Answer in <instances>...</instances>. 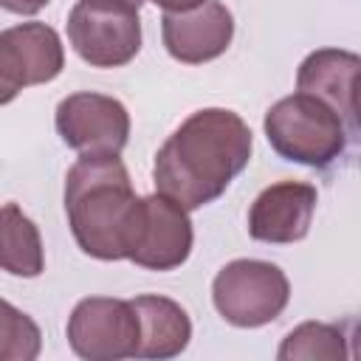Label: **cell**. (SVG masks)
Returning a JSON list of instances; mask_svg holds the SVG:
<instances>
[{
    "label": "cell",
    "instance_id": "cell-3",
    "mask_svg": "<svg viewBox=\"0 0 361 361\" xmlns=\"http://www.w3.org/2000/svg\"><path fill=\"white\" fill-rule=\"evenodd\" d=\"M265 135L282 158L307 166H327L347 144L341 116L302 90L279 99L265 113Z\"/></svg>",
    "mask_w": 361,
    "mask_h": 361
},
{
    "label": "cell",
    "instance_id": "cell-11",
    "mask_svg": "<svg viewBox=\"0 0 361 361\" xmlns=\"http://www.w3.org/2000/svg\"><path fill=\"white\" fill-rule=\"evenodd\" d=\"M316 189L299 180H279L271 183L257 195L248 212V234L262 243H296L307 234L313 209H316Z\"/></svg>",
    "mask_w": 361,
    "mask_h": 361
},
{
    "label": "cell",
    "instance_id": "cell-17",
    "mask_svg": "<svg viewBox=\"0 0 361 361\" xmlns=\"http://www.w3.org/2000/svg\"><path fill=\"white\" fill-rule=\"evenodd\" d=\"M48 0H0V6L11 14H37Z\"/></svg>",
    "mask_w": 361,
    "mask_h": 361
},
{
    "label": "cell",
    "instance_id": "cell-20",
    "mask_svg": "<svg viewBox=\"0 0 361 361\" xmlns=\"http://www.w3.org/2000/svg\"><path fill=\"white\" fill-rule=\"evenodd\" d=\"M355 358H361V327H358V333H355Z\"/></svg>",
    "mask_w": 361,
    "mask_h": 361
},
{
    "label": "cell",
    "instance_id": "cell-13",
    "mask_svg": "<svg viewBox=\"0 0 361 361\" xmlns=\"http://www.w3.org/2000/svg\"><path fill=\"white\" fill-rule=\"evenodd\" d=\"M361 68V56L338 48H322L305 56L296 73V87L327 102L338 116H350V87Z\"/></svg>",
    "mask_w": 361,
    "mask_h": 361
},
{
    "label": "cell",
    "instance_id": "cell-12",
    "mask_svg": "<svg viewBox=\"0 0 361 361\" xmlns=\"http://www.w3.org/2000/svg\"><path fill=\"white\" fill-rule=\"evenodd\" d=\"M133 307L141 322L138 358H172L186 350L192 338V322L186 310L166 296H135Z\"/></svg>",
    "mask_w": 361,
    "mask_h": 361
},
{
    "label": "cell",
    "instance_id": "cell-4",
    "mask_svg": "<svg viewBox=\"0 0 361 361\" xmlns=\"http://www.w3.org/2000/svg\"><path fill=\"white\" fill-rule=\"evenodd\" d=\"M68 39L93 68L127 65L141 48L138 6L130 0H79L68 17Z\"/></svg>",
    "mask_w": 361,
    "mask_h": 361
},
{
    "label": "cell",
    "instance_id": "cell-2",
    "mask_svg": "<svg viewBox=\"0 0 361 361\" xmlns=\"http://www.w3.org/2000/svg\"><path fill=\"white\" fill-rule=\"evenodd\" d=\"M141 197L118 155H82L65 178V212L79 248L96 259L130 257Z\"/></svg>",
    "mask_w": 361,
    "mask_h": 361
},
{
    "label": "cell",
    "instance_id": "cell-19",
    "mask_svg": "<svg viewBox=\"0 0 361 361\" xmlns=\"http://www.w3.org/2000/svg\"><path fill=\"white\" fill-rule=\"evenodd\" d=\"M152 3L161 6L164 11H189V8H195V6H200L206 0H152Z\"/></svg>",
    "mask_w": 361,
    "mask_h": 361
},
{
    "label": "cell",
    "instance_id": "cell-1",
    "mask_svg": "<svg viewBox=\"0 0 361 361\" xmlns=\"http://www.w3.org/2000/svg\"><path fill=\"white\" fill-rule=\"evenodd\" d=\"M248 124L231 110L206 107L192 113L158 149L155 189L192 212L217 200L248 166Z\"/></svg>",
    "mask_w": 361,
    "mask_h": 361
},
{
    "label": "cell",
    "instance_id": "cell-14",
    "mask_svg": "<svg viewBox=\"0 0 361 361\" xmlns=\"http://www.w3.org/2000/svg\"><path fill=\"white\" fill-rule=\"evenodd\" d=\"M42 243L37 226L14 206H3V268L14 276H37L42 271Z\"/></svg>",
    "mask_w": 361,
    "mask_h": 361
},
{
    "label": "cell",
    "instance_id": "cell-15",
    "mask_svg": "<svg viewBox=\"0 0 361 361\" xmlns=\"http://www.w3.org/2000/svg\"><path fill=\"white\" fill-rule=\"evenodd\" d=\"M276 355L282 361H299V358L302 361H344L347 347H344V336L336 327L305 322L285 336Z\"/></svg>",
    "mask_w": 361,
    "mask_h": 361
},
{
    "label": "cell",
    "instance_id": "cell-16",
    "mask_svg": "<svg viewBox=\"0 0 361 361\" xmlns=\"http://www.w3.org/2000/svg\"><path fill=\"white\" fill-rule=\"evenodd\" d=\"M0 355L6 361H28L39 353V330L37 324L14 310L8 302H3V319H0Z\"/></svg>",
    "mask_w": 361,
    "mask_h": 361
},
{
    "label": "cell",
    "instance_id": "cell-5",
    "mask_svg": "<svg viewBox=\"0 0 361 361\" xmlns=\"http://www.w3.org/2000/svg\"><path fill=\"white\" fill-rule=\"evenodd\" d=\"M212 299L217 313L234 327H259L274 322L288 299V276L262 259H234L212 282Z\"/></svg>",
    "mask_w": 361,
    "mask_h": 361
},
{
    "label": "cell",
    "instance_id": "cell-7",
    "mask_svg": "<svg viewBox=\"0 0 361 361\" xmlns=\"http://www.w3.org/2000/svg\"><path fill=\"white\" fill-rule=\"evenodd\" d=\"M56 133L82 155H118L130 138V113L113 96L71 93L56 104Z\"/></svg>",
    "mask_w": 361,
    "mask_h": 361
},
{
    "label": "cell",
    "instance_id": "cell-21",
    "mask_svg": "<svg viewBox=\"0 0 361 361\" xmlns=\"http://www.w3.org/2000/svg\"><path fill=\"white\" fill-rule=\"evenodd\" d=\"M130 3H135V6H141V3H144V0H130Z\"/></svg>",
    "mask_w": 361,
    "mask_h": 361
},
{
    "label": "cell",
    "instance_id": "cell-8",
    "mask_svg": "<svg viewBox=\"0 0 361 361\" xmlns=\"http://www.w3.org/2000/svg\"><path fill=\"white\" fill-rule=\"evenodd\" d=\"M65 51L45 23H20L0 34V102L8 104L23 87L59 76Z\"/></svg>",
    "mask_w": 361,
    "mask_h": 361
},
{
    "label": "cell",
    "instance_id": "cell-6",
    "mask_svg": "<svg viewBox=\"0 0 361 361\" xmlns=\"http://www.w3.org/2000/svg\"><path fill=\"white\" fill-rule=\"evenodd\" d=\"M68 341L76 355L90 361L130 358L138 353L141 322L133 302L87 296L68 319Z\"/></svg>",
    "mask_w": 361,
    "mask_h": 361
},
{
    "label": "cell",
    "instance_id": "cell-9",
    "mask_svg": "<svg viewBox=\"0 0 361 361\" xmlns=\"http://www.w3.org/2000/svg\"><path fill=\"white\" fill-rule=\"evenodd\" d=\"M186 212L189 209L161 192L141 197L127 259L152 271H172L183 265L192 251V223Z\"/></svg>",
    "mask_w": 361,
    "mask_h": 361
},
{
    "label": "cell",
    "instance_id": "cell-10",
    "mask_svg": "<svg viewBox=\"0 0 361 361\" xmlns=\"http://www.w3.org/2000/svg\"><path fill=\"white\" fill-rule=\"evenodd\" d=\"M166 51L186 65H200L220 56L234 37L231 11L220 0H206L189 11H166L161 20Z\"/></svg>",
    "mask_w": 361,
    "mask_h": 361
},
{
    "label": "cell",
    "instance_id": "cell-18",
    "mask_svg": "<svg viewBox=\"0 0 361 361\" xmlns=\"http://www.w3.org/2000/svg\"><path fill=\"white\" fill-rule=\"evenodd\" d=\"M350 118L355 121V127H361V68H358L353 87H350Z\"/></svg>",
    "mask_w": 361,
    "mask_h": 361
}]
</instances>
